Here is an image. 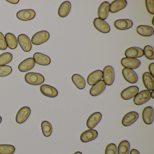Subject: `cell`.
Masks as SVG:
<instances>
[{"label":"cell","instance_id":"1","mask_svg":"<svg viewBox=\"0 0 154 154\" xmlns=\"http://www.w3.org/2000/svg\"><path fill=\"white\" fill-rule=\"evenodd\" d=\"M26 82L33 85H38L45 82L44 76L41 74L35 72H29L25 75Z\"/></svg>","mask_w":154,"mask_h":154},{"label":"cell","instance_id":"2","mask_svg":"<svg viewBox=\"0 0 154 154\" xmlns=\"http://www.w3.org/2000/svg\"><path fill=\"white\" fill-rule=\"evenodd\" d=\"M103 81L106 85L110 86L114 82L115 72L111 66H106L103 68Z\"/></svg>","mask_w":154,"mask_h":154},{"label":"cell","instance_id":"3","mask_svg":"<svg viewBox=\"0 0 154 154\" xmlns=\"http://www.w3.org/2000/svg\"><path fill=\"white\" fill-rule=\"evenodd\" d=\"M50 38V34L46 30L35 33L31 38V43L35 45H40L46 42Z\"/></svg>","mask_w":154,"mask_h":154},{"label":"cell","instance_id":"4","mask_svg":"<svg viewBox=\"0 0 154 154\" xmlns=\"http://www.w3.org/2000/svg\"><path fill=\"white\" fill-rule=\"evenodd\" d=\"M151 98L150 92L147 90L138 93L134 97L133 103L136 105H143L147 102Z\"/></svg>","mask_w":154,"mask_h":154},{"label":"cell","instance_id":"5","mask_svg":"<svg viewBox=\"0 0 154 154\" xmlns=\"http://www.w3.org/2000/svg\"><path fill=\"white\" fill-rule=\"evenodd\" d=\"M121 64L124 68L133 70L139 68L141 64V62L137 58L125 57L121 59Z\"/></svg>","mask_w":154,"mask_h":154},{"label":"cell","instance_id":"6","mask_svg":"<svg viewBox=\"0 0 154 154\" xmlns=\"http://www.w3.org/2000/svg\"><path fill=\"white\" fill-rule=\"evenodd\" d=\"M93 25L94 28L101 33L108 34L110 31V27L109 24L105 20H102L99 18L94 19Z\"/></svg>","mask_w":154,"mask_h":154},{"label":"cell","instance_id":"7","mask_svg":"<svg viewBox=\"0 0 154 154\" xmlns=\"http://www.w3.org/2000/svg\"><path fill=\"white\" fill-rule=\"evenodd\" d=\"M31 113V109L27 106L22 107L16 115V122L19 124L24 123L28 119Z\"/></svg>","mask_w":154,"mask_h":154},{"label":"cell","instance_id":"8","mask_svg":"<svg viewBox=\"0 0 154 154\" xmlns=\"http://www.w3.org/2000/svg\"><path fill=\"white\" fill-rule=\"evenodd\" d=\"M138 87L136 85H132L124 89L121 93V97L123 100H128L134 98L139 92Z\"/></svg>","mask_w":154,"mask_h":154},{"label":"cell","instance_id":"9","mask_svg":"<svg viewBox=\"0 0 154 154\" xmlns=\"http://www.w3.org/2000/svg\"><path fill=\"white\" fill-rule=\"evenodd\" d=\"M18 43L21 49L25 52H29L32 49V44L29 38L25 34L19 35L17 38Z\"/></svg>","mask_w":154,"mask_h":154},{"label":"cell","instance_id":"10","mask_svg":"<svg viewBox=\"0 0 154 154\" xmlns=\"http://www.w3.org/2000/svg\"><path fill=\"white\" fill-rule=\"evenodd\" d=\"M139 118V114L135 111H131L126 113L122 118V124L124 127H128L135 123Z\"/></svg>","mask_w":154,"mask_h":154},{"label":"cell","instance_id":"11","mask_svg":"<svg viewBox=\"0 0 154 154\" xmlns=\"http://www.w3.org/2000/svg\"><path fill=\"white\" fill-rule=\"evenodd\" d=\"M36 13L33 10H22L18 11L17 17L18 19L22 21H29L35 18Z\"/></svg>","mask_w":154,"mask_h":154},{"label":"cell","instance_id":"12","mask_svg":"<svg viewBox=\"0 0 154 154\" xmlns=\"http://www.w3.org/2000/svg\"><path fill=\"white\" fill-rule=\"evenodd\" d=\"M123 78L128 82L130 84H135L138 80L137 75L135 71L128 68H124L122 70Z\"/></svg>","mask_w":154,"mask_h":154},{"label":"cell","instance_id":"13","mask_svg":"<svg viewBox=\"0 0 154 154\" xmlns=\"http://www.w3.org/2000/svg\"><path fill=\"white\" fill-rule=\"evenodd\" d=\"M127 4L126 0H115L109 4V12L111 13H117L125 8Z\"/></svg>","mask_w":154,"mask_h":154},{"label":"cell","instance_id":"14","mask_svg":"<svg viewBox=\"0 0 154 154\" xmlns=\"http://www.w3.org/2000/svg\"><path fill=\"white\" fill-rule=\"evenodd\" d=\"M98 133L97 131L93 129H90L84 131L81 134L80 139L81 141L84 143L90 142L97 138Z\"/></svg>","mask_w":154,"mask_h":154},{"label":"cell","instance_id":"15","mask_svg":"<svg viewBox=\"0 0 154 154\" xmlns=\"http://www.w3.org/2000/svg\"><path fill=\"white\" fill-rule=\"evenodd\" d=\"M106 85L103 80H100L94 85L90 90V94L91 96H97L101 94L106 88Z\"/></svg>","mask_w":154,"mask_h":154},{"label":"cell","instance_id":"16","mask_svg":"<svg viewBox=\"0 0 154 154\" xmlns=\"http://www.w3.org/2000/svg\"><path fill=\"white\" fill-rule=\"evenodd\" d=\"M124 54L126 57L132 58H140L144 55L143 49L137 47H132L128 48L125 51Z\"/></svg>","mask_w":154,"mask_h":154},{"label":"cell","instance_id":"17","mask_svg":"<svg viewBox=\"0 0 154 154\" xmlns=\"http://www.w3.org/2000/svg\"><path fill=\"white\" fill-rule=\"evenodd\" d=\"M102 115L100 112L93 113L88 118L86 122V126L89 129H93L100 122Z\"/></svg>","mask_w":154,"mask_h":154},{"label":"cell","instance_id":"18","mask_svg":"<svg viewBox=\"0 0 154 154\" xmlns=\"http://www.w3.org/2000/svg\"><path fill=\"white\" fill-rule=\"evenodd\" d=\"M40 90L43 95L49 98H55L58 94V91L55 88L48 85H41L40 87Z\"/></svg>","mask_w":154,"mask_h":154},{"label":"cell","instance_id":"19","mask_svg":"<svg viewBox=\"0 0 154 154\" xmlns=\"http://www.w3.org/2000/svg\"><path fill=\"white\" fill-rule=\"evenodd\" d=\"M142 118L144 123L147 125L152 124L154 120V111L152 107L147 106L144 108L142 113Z\"/></svg>","mask_w":154,"mask_h":154},{"label":"cell","instance_id":"20","mask_svg":"<svg viewBox=\"0 0 154 154\" xmlns=\"http://www.w3.org/2000/svg\"><path fill=\"white\" fill-rule=\"evenodd\" d=\"M33 58L35 63L39 65L48 66L50 64L51 62V59L48 56L40 53H35Z\"/></svg>","mask_w":154,"mask_h":154},{"label":"cell","instance_id":"21","mask_svg":"<svg viewBox=\"0 0 154 154\" xmlns=\"http://www.w3.org/2000/svg\"><path fill=\"white\" fill-rule=\"evenodd\" d=\"M133 26V22L129 19L118 20L114 23L115 28L120 30H128L131 28Z\"/></svg>","mask_w":154,"mask_h":154},{"label":"cell","instance_id":"22","mask_svg":"<svg viewBox=\"0 0 154 154\" xmlns=\"http://www.w3.org/2000/svg\"><path fill=\"white\" fill-rule=\"evenodd\" d=\"M142 82L148 91L154 90V77L148 72H145L142 75Z\"/></svg>","mask_w":154,"mask_h":154},{"label":"cell","instance_id":"23","mask_svg":"<svg viewBox=\"0 0 154 154\" xmlns=\"http://www.w3.org/2000/svg\"><path fill=\"white\" fill-rule=\"evenodd\" d=\"M109 4L108 2H103L100 5L98 10V18L103 20L107 19L109 12Z\"/></svg>","mask_w":154,"mask_h":154},{"label":"cell","instance_id":"24","mask_svg":"<svg viewBox=\"0 0 154 154\" xmlns=\"http://www.w3.org/2000/svg\"><path fill=\"white\" fill-rule=\"evenodd\" d=\"M35 63L32 57L27 58L22 61L18 66V69L20 72H26L32 70L35 66Z\"/></svg>","mask_w":154,"mask_h":154},{"label":"cell","instance_id":"25","mask_svg":"<svg viewBox=\"0 0 154 154\" xmlns=\"http://www.w3.org/2000/svg\"><path fill=\"white\" fill-rule=\"evenodd\" d=\"M103 77V72L101 70H98L94 71L89 75L87 78V83L92 86L94 85L101 80Z\"/></svg>","mask_w":154,"mask_h":154},{"label":"cell","instance_id":"26","mask_svg":"<svg viewBox=\"0 0 154 154\" xmlns=\"http://www.w3.org/2000/svg\"><path fill=\"white\" fill-rule=\"evenodd\" d=\"M137 33L143 37H150L154 34V29L152 27L145 25H141L137 27Z\"/></svg>","mask_w":154,"mask_h":154},{"label":"cell","instance_id":"27","mask_svg":"<svg viewBox=\"0 0 154 154\" xmlns=\"http://www.w3.org/2000/svg\"><path fill=\"white\" fill-rule=\"evenodd\" d=\"M72 9V5L69 1L64 2L61 4L58 10V15L60 17L65 18L67 17Z\"/></svg>","mask_w":154,"mask_h":154},{"label":"cell","instance_id":"28","mask_svg":"<svg viewBox=\"0 0 154 154\" xmlns=\"http://www.w3.org/2000/svg\"><path fill=\"white\" fill-rule=\"evenodd\" d=\"M5 38L7 46L10 49L13 50L17 47V39L13 34L10 33H7L5 35Z\"/></svg>","mask_w":154,"mask_h":154},{"label":"cell","instance_id":"29","mask_svg":"<svg viewBox=\"0 0 154 154\" xmlns=\"http://www.w3.org/2000/svg\"><path fill=\"white\" fill-rule=\"evenodd\" d=\"M72 80L74 84L79 90H83L86 86L85 80L83 76L77 74L73 75Z\"/></svg>","mask_w":154,"mask_h":154},{"label":"cell","instance_id":"30","mask_svg":"<svg viewBox=\"0 0 154 154\" xmlns=\"http://www.w3.org/2000/svg\"><path fill=\"white\" fill-rule=\"evenodd\" d=\"M130 148L129 142L127 140L121 141L117 149L118 154H129Z\"/></svg>","mask_w":154,"mask_h":154},{"label":"cell","instance_id":"31","mask_svg":"<svg viewBox=\"0 0 154 154\" xmlns=\"http://www.w3.org/2000/svg\"><path fill=\"white\" fill-rule=\"evenodd\" d=\"M41 129L43 135L45 137H49L52 134L53 128L50 122L47 121H44L41 123Z\"/></svg>","mask_w":154,"mask_h":154},{"label":"cell","instance_id":"32","mask_svg":"<svg viewBox=\"0 0 154 154\" xmlns=\"http://www.w3.org/2000/svg\"><path fill=\"white\" fill-rule=\"evenodd\" d=\"M16 148L13 145L8 144L0 145V154H13Z\"/></svg>","mask_w":154,"mask_h":154},{"label":"cell","instance_id":"33","mask_svg":"<svg viewBox=\"0 0 154 154\" xmlns=\"http://www.w3.org/2000/svg\"><path fill=\"white\" fill-rule=\"evenodd\" d=\"M13 58L12 54L8 52L3 53L0 55V66H5L9 63Z\"/></svg>","mask_w":154,"mask_h":154},{"label":"cell","instance_id":"34","mask_svg":"<svg viewBox=\"0 0 154 154\" xmlns=\"http://www.w3.org/2000/svg\"><path fill=\"white\" fill-rule=\"evenodd\" d=\"M143 54L145 57L149 60L154 59V48L151 46L146 45L143 48Z\"/></svg>","mask_w":154,"mask_h":154},{"label":"cell","instance_id":"35","mask_svg":"<svg viewBox=\"0 0 154 154\" xmlns=\"http://www.w3.org/2000/svg\"><path fill=\"white\" fill-rule=\"evenodd\" d=\"M12 69L9 66H0V77H5L12 72Z\"/></svg>","mask_w":154,"mask_h":154},{"label":"cell","instance_id":"36","mask_svg":"<svg viewBox=\"0 0 154 154\" xmlns=\"http://www.w3.org/2000/svg\"><path fill=\"white\" fill-rule=\"evenodd\" d=\"M105 154H117V146L114 143H110L107 145L105 150Z\"/></svg>","mask_w":154,"mask_h":154},{"label":"cell","instance_id":"37","mask_svg":"<svg viewBox=\"0 0 154 154\" xmlns=\"http://www.w3.org/2000/svg\"><path fill=\"white\" fill-rule=\"evenodd\" d=\"M154 2L153 0H146L145 1L147 11L149 14L153 15H154Z\"/></svg>","mask_w":154,"mask_h":154},{"label":"cell","instance_id":"38","mask_svg":"<svg viewBox=\"0 0 154 154\" xmlns=\"http://www.w3.org/2000/svg\"><path fill=\"white\" fill-rule=\"evenodd\" d=\"M8 48L4 35L0 32V50H5Z\"/></svg>","mask_w":154,"mask_h":154},{"label":"cell","instance_id":"39","mask_svg":"<svg viewBox=\"0 0 154 154\" xmlns=\"http://www.w3.org/2000/svg\"><path fill=\"white\" fill-rule=\"evenodd\" d=\"M148 69L149 73L154 77V63H152L149 64L148 66Z\"/></svg>","mask_w":154,"mask_h":154},{"label":"cell","instance_id":"40","mask_svg":"<svg viewBox=\"0 0 154 154\" xmlns=\"http://www.w3.org/2000/svg\"><path fill=\"white\" fill-rule=\"evenodd\" d=\"M7 2L12 4H17L19 3V0H7Z\"/></svg>","mask_w":154,"mask_h":154},{"label":"cell","instance_id":"41","mask_svg":"<svg viewBox=\"0 0 154 154\" xmlns=\"http://www.w3.org/2000/svg\"><path fill=\"white\" fill-rule=\"evenodd\" d=\"M130 154H140V152L137 149H133L131 150Z\"/></svg>","mask_w":154,"mask_h":154},{"label":"cell","instance_id":"42","mask_svg":"<svg viewBox=\"0 0 154 154\" xmlns=\"http://www.w3.org/2000/svg\"><path fill=\"white\" fill-rule=\"evenodd\" d=\"M150 96H151V98L154 99V90L151 91V92L150 93Z\"/></svg>","mask_w":154,"mask_h":154},{"label":"cell","instance_id":"43","mask_svg":"<svg viewBox=\"0 0 154 154\" xmlns=\"http://www.w3.org/2000/svg\"><path fill=\"white\" fill-rule=\"evenodd\" d=\"M74 154H82V153L80 152V151H77V152H75Z\"/></svg>","mask_w":154,"mask_h":154},{"label":"cell","instance_id":"44","mask_svg":"<svg viewBox=\"0 0 154 154\" xmlns=\"http://www.w3.org/2000/svg\"><path fill=\"white\" fill-rule=\"evenodd\" d=\"M154 17H153V18H152V25H153V26H154Z\"/></svg>","mask_w":154,"mask_h":154},{"label":"cell","instance_id":"45","mask_svg":"<svg viewBox=\"0 0 154 154\" xmlns=\"http://www.w3.org/2000/svg\"><path fill=\"white\" fill-rule=\"evenodd\" d=\"M2 122V118L0 116V124Z\"/></svg>","mask_w":154,"mask_h":154}]
</instances>
